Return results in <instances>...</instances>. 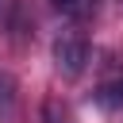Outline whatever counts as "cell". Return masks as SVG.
<instances>
[{"mask_svg":"<svg viewBox=\"0 0 123 123\" xmlns=\"http://www.w3.org/2000/svg\"><path fill=\"white\" fill-rule=\"evenodd\" d=\"M96 104H100V108H119V104H123V81L100 85V88H96Z\"/></svg>","mask_w":123,"mask_h":123,"instance_id":"277c9868","label":"cell"},{"mask_svg":"<svg viewBox=\"0 0 123 123\" xmlns=\"http://www.w3.org/2000/svg\"><path fill=\"white\" fill-rule=\"evenodd\" d=\"M46 123H69V115H65V111L50 100V104H46Z\"/></svg>","mask_w":123,"mask_h":123,"instance_id":"5b68a950","label":"cell"},{"mask_svg":"<svg viewBox=\"0 0 123 123\" xmlns=\"http://www.w3.org/2000/svg\"><path fill=\"white\" fill-rule=\"evenodd\" d=\"M119 4H123V0H119Z\"/></svg>","mask_w":123,"mask_h":123,"instance_id":"8992f818","label":"cell"},{"mask_svg":"<svg viewBox=\"0 0 123 123\" xmlns=\"http://www.w3.org/2000/svg\"><path fill=\"white\" fill-rule=\"evenodd\" d=\"M62 15H69L73 23H85V19H92L96 12H100V0H50Z\"/></svg>","mask_w":123,"mask_h":123,"instance_id":"3957f363","label":"cell"},{"mask_svg":"<svg viewBox=\"0 0 123 123\" xmlns=\"http://www.w3.org/2000/svg\"><path fill=\"white\" fill-rule=\"evenodd\" d=\"M15 108H19V81L0 65V123L15 119Z\"/></svg>","mask_w":123,"mask_h":123,"instance_id":"7a4b0ae2","label":"cell"},{"mask_svg":"<svg viewBox=\"0 0 123 123\" xmlns=\"http://www.w3.org/2000/svg\"><path fill=\"white\" fill-rule=\"evenodd\" d=\"M88 38L81 31H58L54 35V46H50V58H54V69L65 77V81H77L85 69H88Z\"/></svg>","mask_w":123,"mask_h":123,"instance_id":"6da1fadb","label":"cell"}]
</instances>
